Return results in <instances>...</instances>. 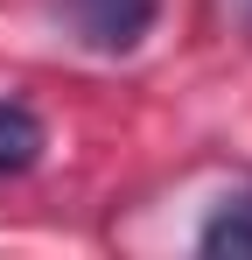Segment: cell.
Wrapping results in <instances>:
<instances>
[{
    "label": "cell",
    "mask_w": 252,
    "mask_h": 260,
    "mask_svg": "<svg viewBox=\"0 0 252 260\" xmlns=\"http://www.w3.org/2000/svg\"><path fill=\"white\" fill-rule=\"evenodd\" d=\"M70 21H77V36L91 49L119 56L154 28V0H70Z\"/></svg>",
    "instance_id": "6da1fadb"
},
{
    "label": "cell",
    "mask_w": 252,
    "mask_h": 260,
    "mask_svg": "<svg viewBox=\"0 0 252 260\" xmlns=\"http://www.w3.org/2000/svg\"><path fill=\"white\" fill-rule=\"evenodd\" d=\"M196 253H210V260H252V190L224 197V204L203 218V232H196Z\"/></svg>",
    "instance_id": "7a4b0ae2"
},
{
    "label": "cell",
    "mask_w": 252,
    "mask_h": 260,
    "mask_svg": "<svg viewBox=\"0 0 252 260\" xmlns=\"http://www.w3.org/2000/svg\"><path fill=\"white\" fill-rule=\"evenodd\" d=\"M42 162V120L21 99H0V176H28Z\"/></svg>",
    "instance_id": "3957f363"
}]
</instances>
